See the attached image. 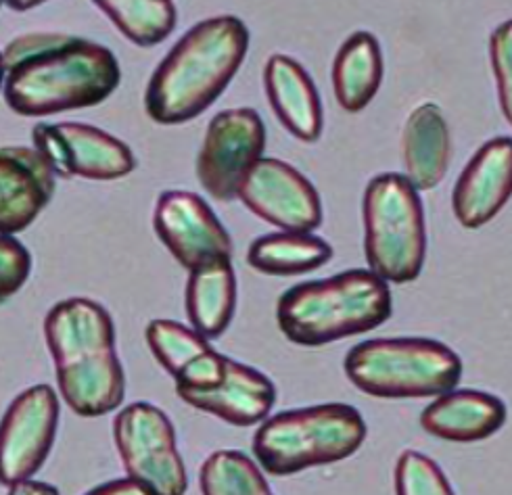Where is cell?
I'll use <instances>...</instances> for the list:
<instances>
[{
	"label": "cell",
	"instance_id": "obj_1",
	"mask_svg": "<svg viewBox=\"0 0 512 495\" xmlns=\"http://www.w3.org/2000/svg\"><path fill=\"white\" fill-rule=\"evenodd\" d=\"M5 101L26 117L97 107L120 86L122 69L103 44L65 34H30L5 49Z\"/></svg>",
	"mask_w": 512,
	"mask_h": 495
},
{
	"label": "cell",
	"instance_id": "obj_2",
	"mask_svg": "<svg viewBox=\"0 0 512 495\" xmlns=\"http://www.w3.org/2000/svg\"><path fill=\"white\" fill-rule=\"evenodd\" d=\"M249 51V30L235 15L199 21L157 65L145 109L153 122L176 126L212 107Z\"/></svg>",
	"mask_w": 512,
	"mask_h": 495
},
{
	"label": "cell",
	"instance_id": "obj_3",
	"mask_svg": "<svg viewBox=\"0 0 512 495\" xmlns=\"http://www.w3.org/2000/svg\"><path fill=\"white\" fill-rule=\"evenodd\" d=\"M44 339L69 410L97 418L122 406L126 376L113 320L101 303L84 297L59 301L44 318Z\"/></svg>",
	"mask_w": 512,
	"mask_h": 495
},
{
	"label": "cell",
	"instance_id": "obj_4",
	"mask_svg": "<svg viewBox=\"0 0 512 495\" xmlns=\"http://www.w3.org/2000/svg\"><path fill=\"white\" fill-rule=\"evenodd\" d=\"M389 285L370 270H347L285 291L276 303V322L295 345L322 347L368 333L391 318Z\"/></svg>",
	"mask_w": 512,
	"mask_h": 495
},
{
	"label": "cell",
	"instance_id": "obj_5",
	"mask_svg": "<svg viewBox=\"0 0 512 495\" xmlns=\"http://www.w3.org/2000/svg\"><path fill=\"white\" fill-rule=\"evenodd\" d=\"M366 439L362 414L347 404H320L266 418L253 437V456L264 473L291 477L306 468L354 456Z\"/></svg>",
	"mask_w": 512,
	"mask_h": 495
},
{
	"label": "cell",
	"instance_id": "obj_6",
	"mask_svg": "<svg viewBox=\"0 0 512 495\" xmlns=\"http://www.w3.org/2000/svg\"><path fill=\"white\" fill-rule=\"evenodd\" d=\"M343 368L354 387L381 399L439 397L454 391L462 376L458 353L425 337L358 343L347 351Z\"/></svg>",
	"mask_w": 512,
	"mask_h": 495
},
{
	"label": "cell",
	"instance_id": "obj_7",
	"mask_svg": "<svg viewBox=\"0 0 512 495\" xmlns=\"http://www.w3.org/2000/svg\"><path fill=\"white\" fill-rule=\"evenodd\" d=\"M364 255L372 274L404 285L421 276L427 226L421 195L402 174L372 178L362 201Z\"/></svg>",
	"mask_w": 512,
	"mask_h": 495
},
{
	"label": "cell",
	"instance_id": "obj_8",
	"mask_svg": "<svg viewBox=\"0 0 512 495\" xmlns=\"http://www.w3.org/2000/svg\"><path fill=\"white\" fill-rule=\"evenodd\" d=\"M113 441L130 479L155 495H184L186 466L178 454L172 420L149 402L122 408L113 420Z\"/></svg>",
	"mask_w": 512,
	"mask_h": 495
},
{
	"label": "cell",
	"instance_id": "obj_9",
	"mask_svg": "<svg viewBox=\"0 0 512 495\" xmlns=\"http://www.w3.org/2000/svg\"><path fill=\"white\" fill-rule=\"evenodd\" d=\"M266 126L249 107L218 113L207 126L197 157V178L216 201H232L253 165L262 159Z\"/></svg>",
	"mask_w": 512,
	"mask_h": 495
},
{
	"label": "cell",
	"instance_id": "obj_10",
	"mask_svg": "<svg viewBox=\"0 0 512 495\" xmlns=\"http://www.w3.org/2000/svg\"><path fill=\"white\" fill-rule=\"evenodd\" d=\"M59 397L51 385L21 391L0 420V485L15 487L49 458L57 437Z\"/></svg>",
	"mask_w": 512,
	"mask_h": 495
},
{
	"label": "cell",
	"instance_id": "obj_11",
	"mask_svg": "<svg viewBox=\"0 0 512 495\" xmlns=\"http://www.w3.org/2000/svg\"><path fill=\"white\" fill-rule=\"evenodd\" d=\"M34 149L55 176L84 180H118L136 170V157L126 143L90 124H38Z\"/></svg>",
	"mask_w": 512,
	"mask_h": 495
},
{
	"label": "cell",
	"instance_id": "obj_12",
	"mask_svg": "<svg viewBox=\"0 0 512 495\" xmlns=\"http://www.w3.org/2000/svg\"><path fill=\"white\" fill-rule=\"evenodd\" d=\"M239 199L258 218L283 232L312 234L322 224V203L314 184L293 165L262 157L239 188Z\"/></svg>",
	"mask_w": 512,
	"mask_h": 495
},
{
	"label": "cell",
	"instance_id": "obj_13",
	"mask_svg": "<svg viewBox=\"0 0 512 495\" xmlns=\"http://www.w3.org/2000/svg\"><path fill=\"white\" fill-rule=\"evenodd\" d=\"M153 228L176 262L189 272L214 259L232 257L230 234L212 207L195 193H161L155 205Z\"/></svg>",
	"mask_w": 512,
	"mask_h": 495
},
{
	"label": "cell",
	"instance_id": "obj_14",
	"mask_svg": "<svg viewBox=\"0 0 512 495\" xmlns=\"http://www.w3.org/2000/svg\"><path fill=\"white\" fill-rule=\"evenodd\" d=\"M512 197V138L498 136L471 157L456 180L452 209L469 230L492 222Z\"/></svg>",
	"mask_w": 512,
	"mask_h": 495
},
{
	"label": "cell",
	"instance_id": "obj_15",
	"mask_svg": "<svg viewBox=\"0 0 512 495\" xmlns=\"http://www.w3.org/2000/svg\"><path fill=\"white\" fill-rule=\"evenodd\" d=\"M55 193V174L36 149H0V234L13 237L40 216Z\"/></svg>",
	"mask_w": 512,
	"mask_h": 495
},
{
	"label": "cell",
	"instance_id": "obj_16",
	"mask_svg": "<svg viewBox=\"0 0 512 495\" xmlns=\"http://www.w3.org/2000/svg\"><path fill=\"white\" fill-rule=\"evenodd\" d=\"M145 337L155 360L174 379L176 391H207L222 383L226 356L214 351L197 330L176 320H153Z\"/></svg>",
	"mask_w": 512,
	"mask_h": 495
},
{
	"label": "cell",
	"instance_id": "obj_17",
	"mask_svg": "<svg viewBox=\"0 0 512 495\" xmlns=\"http://www.w3.org/2000/svg\"><path fill=\"white\" fill-rule=\"evenodd\" d=\"M176 393L184 404L232 427H253L264 422L276 404V387L268 376L228 356L224 360V379L218 387Z\"/></svg>",
	"mask_w": 512,
	"mask_h": 495
},
{
	"label": "cell",
	"instance_id": "obj_18",
	"mask_svg": "<svg viewBox=\"0 0 512 495\" xmlns=\"http://www.w3.org/2000/svg\"><path fill=\"white\" fill-rule=\"evenodd\" d=\"M508 410L500 397L477 389H454L439 395L421 414V427L450 443H477L496 435Z\"/></svg>",
	"mask_w": 512,
	"mask_h": 495
},
{
	"label": "cell",
	"instance_id": "obj_19",
	"mask_svg": "<svg viewBox=\"0 0 512 495\" xmlns=\"http://www.w3.org/2000/svg\"><path fill=\"white\" fill-rule=\"evenodd\" d=\"M264 86L281 124L301 143H316L322 134V103L306 69L287 55H272L264 67Z\"/></svg>",
	"mask_w": 512,
	"mask_h": 495
},
{
	"label": "cell",
	"instance_id": "obj_20",
	"mask_svg": "<svg viewBox=\"0 0 512 495\" xmlns=\"http://www.w3.org/2000/svg\"><path fill=\"white\" fill-rule=\"evenodd\" d=\"M402 151L406 178L416 191H431L446 176L450 161V130L439 107H416L404 126Z\"/></svg>",
	"mask_w": 512,
	"mask_h": 495
},
{
	"label": "cell",
	"instance_id": "obj_21",
	"mask_svg": "<svg viewBox=\"0 0 512 495\" xmlns=\"http://www.w3.org/2000/svg\"><path fill=\"white\" fill-rule=\"evenodd\" d=\"M186 316L193 330L205 339L224 335L237 308V276L226 257L193 270L186 282Z\"/></svg>",
	"mask_w": 512,
	"mask_h": 495
},
{
	"label": "cell",
	"instance_id": "obj_22",
	"mask_svg": "<svg viewBox=\"0 0 512 495\" xmlns=\"http://www.w3.org/2000/svg\"><path fill=\"white\" fill-rule=\"evenodd\" d=\"M383 82V53L370 32H354L333 61V90L347 113H360L377 97Z\"/></svg>",
	"mask_w": 512,
	"mask_h": 495
},
{
	"label": "cell",
	"instance_id": "obj_23",
	"mask_svg": "<svg viewBox=\"0 0 512 495\" xmlns=\"http://www.w3.org/2000/svg\"><path fill=\"white\" fill-rule=\"evenodd\" d=\"M333 257V247L314 234L274 232L255 239L247 251V264L268 276L308 274Z\"/></svg>",
	"mask_w": 512,
	"mask_h": 495
},
{
	"label": "cell",
	"instance_id": "obj_24",
	"mask_svg": "<svg viewBox=\"0 0 512 495\" xmlns=\"http://www.w3.org/2000/svg\"><path fill=\"white\" fill-rule=\"evenodd\" d=\"M97 7L130 42L155 46L176 28V7L170 0H99Z\"/></svg>",
	"mask_w": 512,
	"mask_h": 495
},
{
	"label": "cell",
	"instance_id": "obj_25",
	"mask_svg": "<svg viewBox=\"0 0 512 495\" xmlns=\"http://www.w3.org/2000/svg\"><path fill=\"white\" fill-rule=\"evenodd\" d=\"M203 495H274L262 470L239 450H220L199 470Z\"/></svg>",
	"mask_w": 512,
	"mask_h": 495
},
{
	"label": "cell",
	"instance_id": "obj_26",
	"mask_svg": "<svg viewBox=\"0 0 512 495\" xmlns=\"http://www.w3.org/2000/svg\"><path fill=\"white\" fill-rule=\"evenodd\" d=\"M395 495H456L444 470L429 456L406 450L395 462Z\"/></svg>",
	"mask_w": 512,
	"mask_h": 495
},
{
	"label": "cell",
	"instance_id": "obj_27",
	"mask_svg": "<svg viewBox=\"0 0 512 495\" xmlns=\"http://www.w3.org/2000/svg\"><path fill=\"white\" fill-rule=\"evenodd\" d=\"M490 61L502 113L512 126V19L494 30L490 38Z\"/></svg>",
	"mask_w": 512,
	"mask_h": 495
},
{
	"label": "cell",
	"instance_id": "obj_28",
	"mask_svg": "<svg viewBox=\"0 0 512 495\" xmlns=\"http://www.w3.org/2000/svg\"><path fill=\"white\" fill-rule=\"evenodd\" d=\"M32 272V255L15 237L0 234V303L9 301L26 285Z\"/></svg>",
	"mask_w": 512,
	"mask_h": 495
},
{
	"label": "cell",
	"instance_id": "obj_29",
	"mask_svg": "<svg viewBox=\"0 0 512 495\" xmlns=\"http://www.w3.org/2000/svg\"><path fill=\"white\" fill-rule=\"evenodd\" d=\"M86 495H155L145 483L136 481V479H113L103 485H97L95 489H90Z\"/></svg>",
	"mask_w": 512,
	"mask_h": 495
},
{
	"label": "cell",
	"instance_id": "obj_30",
	"mask_svg": "<svg viewBox=\"0 0 512 495\" xmlns=\"http://www.w3.org/2000/svg\"><path fill=\"white\" fill-rule=\"evenodd\" d=\"M7 495H61L59 489L51 483H42V481H23L15 487L9 489Z\"/></svg>",
	"mask_w": 512,
	"mask_h": 495
},
{
	"label": "cell",
	"instance_id": "obj_31",
	"mask_svg": "<svg viewBox=\"0 0 512 495\" xmlns=\"http://www.w3.org/2000/svg\"><path fill=\"white\" fill-rule=\"evenodd\" d=\"M5 80H7V63H5L3 51H0V88L5 86Z\"/></svg>",
	"mask_w": 512,
	"mask_h": 495
},
{
	"label": "cell",
	"instance_id": "obj_32",
	"mask_svg": "<svg viewBox=\"0 0 512 495\" xmlns=\"http://www.w3.org/2000/svg\"><path fill=\"white\" fill-rule=\"evenodd\" d=\"M38 3H30V5H17V3H9V7H15V11H26V7H36Z\"/></svg>",
	"mask_w": 512,
	"mask_h": 495
}]
</instances>
